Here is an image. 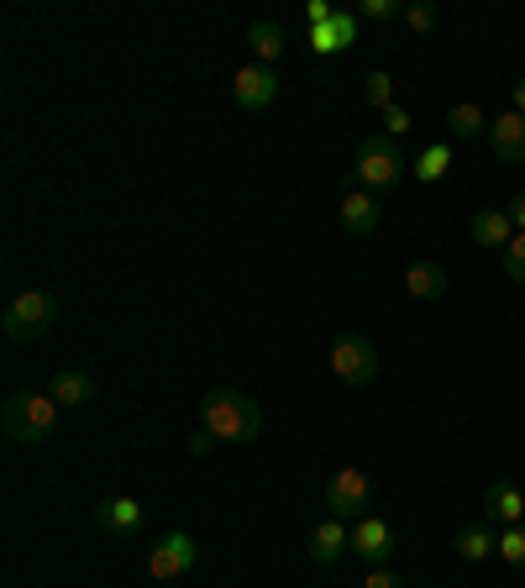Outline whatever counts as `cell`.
Wrapping results in <instances>:
<instances>
[{"instance_id": "cell-1", "label": "cell", "mask_w": 525, "mask_h": 588, "mask_svg": "<svg viewBox=\"0 0 525 588\" xmlns=\"http://www.w3.org/2000/svg\"><path fill=\"white\" fill-rule=\"evenodd\" d=\"M200 426L216 436L222 446H247V442H258V431H262V410L258 400L247 394V389L237 384H210L200 394Z\"/></svg>"}, {"instance_id": "cell-2", "label": "cell", "mask_w": 525, "mask_h": 588, "mask_svg": "<svg viewBox=\"0 0 525 588\" xmlns=\"http://www.w3.org/2000/svg\"><path fill=\"white\" fill-rule=\"evenodd\" d=\"M59 426V400L48 389H17L6 405H0V431L6 442L17 446H42Z\"/></svg>"}, {"instance_id": "cell-3", "label": "cell", "mask_w": 525, "mask_h": 588, "mask_svg": "<svg viewBox=\"0 0 525 588\" xmlns=\"http://www.w3.org/2000/svg\"><path fill=\"white\" fill-rule=\"evenodd\" d=\"M53 326H59V295H48V289H21L0 310V331H6V342H17V347L42 342Z\"/></svg>"}, {"instance_id": "cell-4", "label": "cell", "mask_w": 525, "mask_h": 588, "mask_svg": "<svg viewBox=\"0 0 525 588\" xmlns=\"http://www.w3.org/2000/svg\"><path fill=\"white\" fill-rule=\"evenodd\" d=\"M400 179H404V147L394 143V137H384V132L358 137V168H352V184L379 195V189H394Z\"/></svg>"}, {"instance_id": "cell-5", "label": "cell", "mask_w": 525, "mask_h": 588, "mask_svg": "<svg viewBox=\"0 0 525 588\" xmlns=\"http://www.w3.org/2000/svg\"><path fill=\"white\" fill-rule=\"evenodd\" d=\"M326 363L347 389H368L379 379V347L368 342L363 331H337L331 347H326Z\"/></svg>"}, {"instance_id": "cell-6", "label": "cell", "mask_w": 525, "mask_h": 588, "mask_svg": "<svg viewBox=\"0 0 525 588\" xmlns=\"http://www.w3.org/2000/svg\"><path fill=\"white\" fill-rule=\"evenodd\" d=\"M368 505H373V478H368L363 467H337V473L326 478V515L363 520Z\"/></svg>"}, {"instance_id": "cell-7", "label": "cell", "mask_w": 525, "mask_h": 588, "mask_svg": "<svg viewBox=\"0 0 525 588\" xmlns=\"http://www.w3.org/2000/svg\"><path fill=\"white\" fill-rule=\"evenodd\" d=\"M195 563H200V541H195L189 530H168L158 547L147 551V572H153L158 584H179V578H189Z\"/></svg>"}, {"instance_id": "cell-8", "label": "cell", "mask_w": 525, "mask_h": 588, "mask_svg": "<svg viewBox=\"0 0 525 588\" xmlns=\"http://www.w3.org/2000/svg\"><path fill=\"white\" fill-rule=\"evenodd\" d=\"M279 69H268V63H243L237 69V80H231V95L243 111H268V105L279 101Z\"/></svg>"}, {"instance_id": "cell-9", "label": "cell", "mask_w": 525, "mask_h": 588, "mask_svg": "<svg viewBox=\"0 0 525 588\" xmlns=\"http://www.w3.org/2000/svg\"><path fill=\"white\" fill-rule=\"evenodd\" d=\"M394 547H400V536H394V526L379 520V515H363V520L352 526V551L363 557L368 568H389Z\"/></svg>"}, {"instance_id": "cell-10", "label": "cell", "mask_w": 525, "mask_h": 588, "mask_svg": "<svg viewBox=\"0 0 525 588\" xmlns=\"http://www.w3.org/2000/svg\"><path fill=\"white\" fill-rule=\"evenodd\" d=\"M305 551H310V563H316V568H337L347 551H352V530H347V520L326 515L321 526L305 536Z\"/></svg>"}, {"instance_id": "cell-11", "label": "cell", "mask_w": 525, "mask_h": 588, "mask_svg": "<svg viewBox=\"0 0 525 588\" xmlns=\"http://www.w3.org/2000/svg\"><path fill=\"white\" fill-rule=\"evenodd\" d=\"M337 216H342V226L352 231V237H373L379 231V221H384V205H379V195L373 189H358V184H347L342 205H337Z\"/></svg>"}, {"instance_id": "cell-12", "label": "cell", "mask_w": 525, "mask_h": 588, "mask_svg": "<svg viewBox=\"0 0 525 588\" xmlns=\"http://www.w3.org/2000/svg\"><path fill=\"white\" fill-rule=\"evenodd\" d=\"M358 38H363V17H358V11H337L326 27L310 32V53H316V59H337V53H347Z\"/></svg>"}, {"instance_id": "cell-13", "label": "cell", "mask_w": 525, "mask_h": 588, "mask_svg": "<svg viewBox=\"0 0 525 588\" xmlns=\"http://www.w3.org/2000/svg\"><path fill=\"white\" fill-rule=\"evenodd\" d=\"M488 147H494V158L509 163V168H521L525 163V116L521 111H500L494 122H488Z\"/></svg>"}, {"instance_id": "cell-14", "label": "cell", "mask_w": 525, "mask_h": 588, "mask_svg": "<svg viewBox=\"0 0 525 588\" xmlns=\"http://www.w3.org/2000/svg\"><path fill=\"white\" fill-rule=\"evenodd\" d=\"M404 295H410V300L436 305V300L452 295V274H446L436 258H415V264L404 268Z\"/></svg>"}, {"instance_id": "cell-15", "label": "cell", "mask_w": 525, "mask_h": 588, "mask_svg": "<svg viewBox=\"0 0 525 588\" xmlns=\"http://www.w3.org/2000/svg\"><path fill=\"white\" fill-rule=\"evenodd\" d=\"M484 520L488 526H525V494L509 478H494V484L484 488Z\"/></svg>"}, {"instance_id": "cell-16", "label": "cell", "mask_w": 525, "mask_h": 588, "mask_svg": "<svg viewBox=\"0 0 525 588\" xmlns=\"http://www.w3.org/2000/svg\"><path fill=\"white\" fill-rule=\"evenodd\" d=\"M467 237L488 252H505L515 243V221H509V210H473L467 216Z\"/></svg>"}, {"instance_id": "cell-17", "label": "cell", "mask_w": 525, "mask_h": 588, "mask_svg": "<svg viewBox=\"0 0 525 588\" xmlns=\"http://www.w3.org/2000/svg\"><path fill=\"white\" fill-rule=\"evenodd\" d=\"M95 373H84V368H63V373H53L48 379V394L59 400V410H80V405H90L95 400Z\"/></svg>"}, {"instance_id": "cell-18", "label": "cell", "mask_w": 525, "mask_h": 588, "mask_svg": "<svg viewBox=\"0 0 525 588\" xmlns=\"http://www.w3.org/2000/svg\"><path fill=\"white\" fill-rule=\"evenodd\" d=\"M452 551H457L463 563H488V557H500V536H494L488 520H473V526H463L452 536Z\"/></svg>"}, {"instance_id": "cell-19", "label": "cell", "mask_w": 525, "mask_h": 588, "mask_svg": "<svg viewBox=\"0 0 525 588\" xmlns=\"http://www.w3.org/2000/svg\"><path fill=\"white\" fill-rule=\"evenodd\" d=\"M95 526L111 530V536H132V530H142V505L126 499V494H116V499L95 505Z\"/></svg>"}, {"instance_id": "cell-20", "label": "cell", "mask_w": 525, "mask_h": 588, "mask_svg": "<svg viewBox=\"0 0 525 588\" xmlns=\"http://www.w3.org/2000/svg\"><path fill=\"white\" fill-rule=\"evenodd\" d=\"M247 48H253V59L258 63L274 69V63L284 59V27L279 21H253V27H247Z\"/></svg>"}, {"instance_id": "cell-21", "label": "cell", "mask_w": 525, "mask_h": 588, "mask_svg": "<svg viewBox=\"0 0 525 588\" xmlns=\"http://www.w3.org/2000/svg\"><path fill=\"white\" fill-rule=\"evenodd\" d=\"M446 126H452V137H457V143L488 137V116H484V105H473V101H457V105H452V111H446Z\"/></svg>"}, {"instance_id": "cell-22", "label": "cell", "mask_w": 525, "mask_h": 588, "mask_svg": "<svg viewBox=\"0 0 525 588\" xmlns=\"http://www.w3.org/2000/svg\"><path fill=\"white\" fill-rule=\"evenodd\" d=\"M446 168H452V147H446V143H431L421 158H415V179H421V184H442Z\"/></svg>"}, {"instance_id": "cell-23", "label": "cell", "mask_w": 525, "mask_h": 588, "mask_svg": "<svg viewBox=\"0 0 525 588\" xmlns=\"http://www.w3.org/2000/svg\"><path fill=\"white\" fill-rule=\"evenodd\" d=\"M404 27H410V32H421V38H431V32H436V27H442V11H436V6H431V0H415V6H404Z\"/></svg>"}, {"instance_id": "cell-24", "label": "cell", "mask_w": 525, "mask_h": 588, "mask_svg": "<svg viewBox=\"0 0 525 588\" xmlns=\"http://www.w3.org/2000/svg\"><path fill=\"white\" fill-rule=\"evenodd\" d=\"M363 101H368V111H389V105H394V80H389L384 69H373V74H368Z\"/></svg>"}, {"instance_id": "cell-25", "label": "cell", "mask_w": 525, "mask_h": 588, "mask_svg": "<svg viewBox=\"0 0 525 588\" xmlns=\"http://www.w3.org/2000/svg\"><path fill=\"white\" fill-rule=\"evenodd\" d=\"M500 563H509L515 572H525V526L500 530Z\"/></svg>"}, {"instance_id": "cell-26", "label": "cell", "mask_w": 525, "mask_h": 588, "mask_svg": "<svg viewBox=\"0 0 525 588\" xmlns=\"http://www.w3.org/2000/svg\"><path fill=\"white\" fill-rule=\"evenodd\" d=\"M358 17H363V21H400L404 6H400V0H363V6H358Z\"/></svg>"}, {"instance_id": "cell-27", "label": "cell", "mask_w": 525, "mask_h": 588, "mask_svg": "<svg viewBox=\"0 0 525 588\" xmlns=\"http://www.w3.org/2000/svg\"><path fill=\"white\" fill-rule=\"evenodd\" d=\"M505 274L515 285H525V231H515V243L505 247Z\"/></svg>"}, {"instance_id": "cell-28", "label": "cell", "mask_w": 525, "mask_h": 588, "mask_svg": "<svg viewBox=\"0 0 525 588\" xmlns=\"http://www.w3.org/2000/svg\"><path fill=\"white\" fill-rule=\"evenodd\" d=\"M363 588H410V578L400 568H368Z\"/></svg>"}, {"instance_id": "cell-29", "label": "cell", "mask_w": 525, "mask_h": 588, "mask_svg": "<svg viewBox=\"0 0 525 588\" xmlns=\"http://www.w3.org/2000/svg\"><path fill=\"white\" fill-rule=\"evenodd\" d=\"M410 126H415V122H410V111H404V105H389V111H384V137H394V143H400Z\"/></svg>"}, {"instance_id": "cell-30", "label": "cell", "mask_w": 525, "mask_h": 588, "mask_svg": "<svg viewBox=\"0 0 525 588\" xmlns=\"http://www.w3.org/2000/svg\"><path fill=\"white\" fill-rule=\"evenodd\" d=\"M184 446H189V457H210V452H216L222 442H216V436L200 426V431H189V442H184Z\"/></svg>"}, {"instance_id": "cell-31", "label": "cell", "mask_w": 525, "mask_h": 588, "mask_svg": "<svg viewBox=\"0 0 525 588\" xmlns=\"http://www.w3.org/2000/svg\"><path fill=\"white\" fill-rule=\"evenodd\" d=\"M331 17H337V6H326V0H310V6H305V27H310V32H316V27H326Z\"/></svg>"}, {"instance_id": "cell-32", "label": "cell", "mask_w": 525, "mask_h": 588, "mask_svg": "<svg viewBox=\"0 0 525 588\" xmlns=\"http://www.w3.org/2000/svg\"><path fill=\"white\" fill-rule=\"evenodd\" d=\"M509 221H515V231H525V189H515V195H509Z\"/></svg>"}, {"instance_id": "cell-33", "label": "cell", "mask_w": 525, "mask_h": 588, "mask_svg": "<svg viewBox=\"0 0 525 588\" xmlns=\"http://www.w3.org/2000/svg\"><path fill=\"white\" fill-rule=\"evenodd\" d=\"M509 111H521L525 116V80H515V90H509Z\"/></svg>"}]
</instances>
